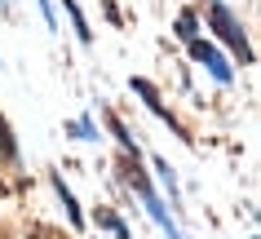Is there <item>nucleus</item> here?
<instances>
[{"label": "nucleus", "instance_id": "f03ea898", "mask_svg": "<svg viewBox=\"0 0 261 239\" xmlns=\"http://www.w3.org/2000/svg\"><path fill=\"white\" fill-rule=\"evenodd\" d=\"M14 151V142H9V128H5V120H0V155Z\"/></svg>", "mask_w": 261, "mask_h": 239}, {"label": "nucleus", "instance_id": "f257e3e1", "mask_svg": "<svg viewBox=\"0 0 261 239\" xmlns=\"http://www.w3.org/2000/svg\"><path fill=\"white\" fill-rule=\"evenodd\" d=\"M213 22H217V31H221V40H226V44H234V49H239V54L248 58V44H244V31L234 27V18L226 14V9H221V5H213Z\"/></svg>", "mask_w": 261, "mask_h": 239}]
</instances>
